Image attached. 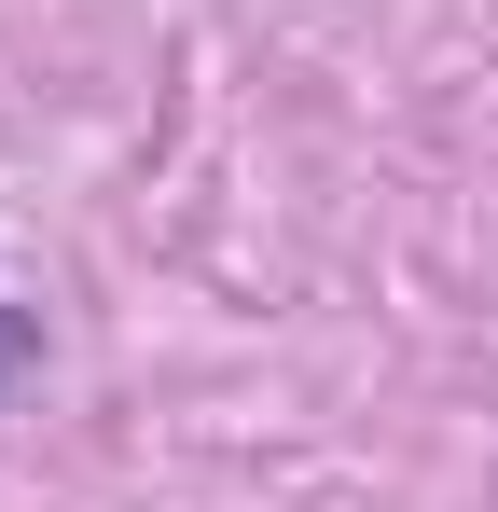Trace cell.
Listing matches in <instances>:
<instances>
[{
    "instance_id": "cell-1",
    "label": "cell",
    "mask_w": 498,
    "mask_h": 512,
    "mask_svg": "<svg viewBox=\"0 0 498 512\" xmlns=\"http://www.w3.org/2000/svg\"><path fill=\"white\" fill-rule=\"evenodd\" d=\"M14 346H28V333H14V319H0V374H14Z\"/></svg>"
}]
</instances>
